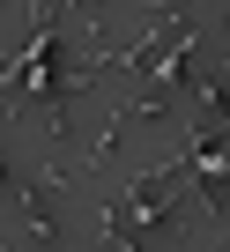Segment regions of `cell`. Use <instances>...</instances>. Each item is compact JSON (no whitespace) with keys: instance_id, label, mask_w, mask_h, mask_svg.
<instances>
[{"instance_id":"1","label":"cell","mask_w":230,"mask_h":252,"mask_svg":"<svg viewBox=\"0 0 230 252\" xmlns=\"http://www.w3.org/2000/svg\"><path fill=\"white\" fill-rule=\"evenodd\" d=\"M178 193H186V178H178V156H171V163H156L127 200H111V208H104V237H111V245H149L141 230L164 222V208H171Z\"/></svg>"},{"instance_id":"2","label":"cell","mask_w":230,"mask_h":252,"mask_svg":"<svg viewBox=\"0 0 230 252\" xmlns=\"http://www.w3.org/2000/svg\"><path fill=\"white\" fill-rule=\"evenodd\" d=\"M186 60H193V23H178V37H164L141 67H149L156 89H186Z\"/></svg>"},{"instance_id":"3","label":"cell","mask_w":230,"mask_h":252,"mask_svg":"<svg viewBox=\"0 0 230 252\" xmlns=\"http://www.w3.org/2000/svg\"><path fill=\"white\" fill-rule=\"evenodd\" d=\"M200 104L223 119V134H230V82H200Z\"/></svg>"}]
</instances>
